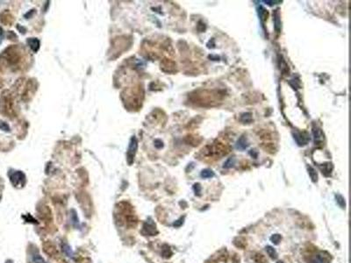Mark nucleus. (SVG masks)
I'll return each mask as SVG.
<instances>
[{
    "label": "nucleus",
    "mask_w": 351,
    "mask_h": 263,
    "mask_svg": "<svg viewBox=\"0 0 351 263\" xmlns=\"http://www.w3.org/2000/svg\"><path fill=\"white\" fill-rule=\"evenodd\" d=\"M33 261H34V262L35 263H46L45 262V261H44L40 255H35L33 256Z\"/></svg>",
    "instance_id": "nucleus-21"
},
{
    "label": "nucleus",
    "mask_w": 351,
    "mask_h": 263,
    "mask_svg": "<svg viewBox=\"0 0 351 263\" xmlns=\"http://www.w3.org/2000/svg\"><path fill=\"white\" fill-rule=\"evenodd\" d=\"M281 240H282V237H281V235H279V234H274V235H272L271 237H270V240L275 244V245H277V244H279V242L281 241Z\"/></svg>",
    "instance_id": "nucleus-16"
},
{
    "label": "nucleus",
    "mask_w": 351,
    "mask_h": 263,
    "mask_svg": "<svg viewBox=\"0 0 351 263\" xmlns=\"http://www.w3.org/2000/svg\"><path fill=\"white\" fill-rule=\"evenodd\" d=\"M241 121L242 122V123H244V124H249L250 122H252V114L251 113H249V112H247V113H243V114H241Z\"/></svg>",
    "instance_id": "nucleus-8"
},
{
    "label": "nucleus",
    "mask_w": 351,
    "mask_h": 263,
    "mask_svg": "<svg viewBox=\"0 0 351 263\" xmlns=\"http://www.w3.org/2000/svg\"><path fill=\"white\" fill-rule=\"evenodd\" d=\"M193 190H194V192H195V194H196V195H197V196H200V193H201V186H200L198 183H196V184H194V186H193Z\"/></svg>",
    "instance_id": "nucleus-18"
},
{
    "label": "nucleus",
    "mask_w": 351,
    "mask_h": 263,
    "mask_svg": "<svg viewBox=\"0 0 351 263\" xmlns=\"http://www.w3.org/2000/svg\"><path fill=\"white\" fill-rule=\"evenodd\" d=\"M6 263H12V262H11V261H7Z\"/></svg>",
    "instance_id": "nucleus-26"
},
{
    "label": "nucleus",
    "mask_w": 351,
    "mask_h": 263,
    "mask_svg": "<svg viewBox=\"0 0 351 263\" xmlns=\"http://www.w3.org/2000/svg\"><path fill=\"white\" fill-rule=\"evenodd\" d=\"M3 35V29H2V27H0V37Z\"/></svg>",
    "instance_id": "nucleus-25"
},
{
    "label": "nucleus",
    "mask_w": 351,
    "mask_h": 263,
    "mask_svg": "<svg viewBox=\"0 0 351 263\" xmlns=\"http://www.w3.org/2000/svg\"><path fill=\"white\" fill-rule=\"evenodd\" d=\"M234 164V157H231V158H229V159L226 161V163L224 164V168L229 169V168L233 167Z\"/></svg>",
    "instance_id": "nucleus-17"
},
{
    "label": "nucleus",
    "mask_w": 351,
    "mask_h": 263,
    "mask_svg": "<svg viewBox=\"0 0 351 263\" xmlns=\"http://www.w3.org/2000/svg\"><path fill=\"white\" fill-rule=\"evenodd\" d=\"M307 169H308V173H309V176H310L312 181H313V182H317L318 176H317V173H316V171L314 170V169L312 168L311 166H308Z\"/></svg>",
    "instance_id": "nucleus-10"
},
{
    "label": "nucleus",
    "mask_w": 351,
    "mask_h": 263,
    "mask_svg": "<svg viewBox=\"0 0 351 263\" xmlns=\"http://www.w3.org/2000/svg\"><path fill=\"white\" fill-rule=\"evenodd\" d=\"M0 43H1V39H0Z\"/></svg>",
    "instance_id": "nucleus-28"
},
{
    "label": "nucleus",
    "mask_w": 351,
    "mask_h": 263,
    "mask_svg": "<svg viewBox=\"0 0 351 263\" xmlns=\"http://www.w3.org/2000/svg\"><path fill=\"white\" fill-rule=\"evenodd\" d=\"M313 133L314 136V142L316 144H321L324 141V134L319 127H313Z\"/></svg>",
    "instance_id": "nucleus-5"
},
{
    "label": "nucleus",
    "mask_w": 351,
    "mask_h": 263,
    "mask_svg": "<svg viewBox=\"0 0 351 263\" xmlns=\"http://www.w3.org/2000/svg\"><path fill=\"white\" fill-rule=\"evenodd\" d=\"M260 17H261V18H263V19H265L266 18H267V16H268V12L266 11V10L265 9H263V7H260Z\"/></svg>",
    "instance_id": "nucleus-20"
},
{
    "label": "nucleus",
    "mask_w": 351,
    "mask_h": 263,
    "mask_svg": "<svg viewBox=\"0 0 351 263\" xmlns=\"http://www.w3.org/2000/svg\"><path fill=\"white\" fill-rule=\"evenodd\" d=\"M137 147H138V142H137L136 138L134 136V137H132V139L130 140L128 152H127V161H128L129 165H131L134 162V158L135 156V154H136V151H137Z\"/></svg>",
    "instance_id": "nucleus-2"
},
{
    "label": "nucleus",
    "mask_w": 351,
    "mask_h": 263,
    "mask_svg": "<svg viewBox=\"0 0 351 263\" xmlns=\"http://www.w3.org/2000/svg\"><path fill=\"white\" fill-rule=\"evenodd\" d=\"M294 139L299 146H304L308 142V136L303 133H294Z\"/></svg>",
    "instance_id": "nucleus-4"
},
{
    "label": "nucleus",
    "mask_w": 351,
    "mask_h": 263,
    "mask_svg": "<svg viewBox=\"0 0 351 263\" xmlns=\"http://www.w3.org/2000/svg\"><path fill=\"white\" fill-rule=\"evenodd\" d=\"M335 199H336V202H337V204L340 205V207L341 208H345V206H346V203H345V199H344V197H343V196H341V195H335Z\"/></svg>",
    "instance_id": "nucleus-12"
},
{
    "label": "nucleus",
    "mask_w": 351,
    "mask_h": 263,
    "mask_svg": "<svg viewBox=\"0 0 351 263\" xmlns=\"http://www.w3.org/2000/svg\"><path fill=\"white\" fill-rule=\"evenodd\" d=\"M266 252L269 255V256H270L271 259H277V254L276 250L272 247H270V246L266 247Z\"/></svg>",
    "instance_id": "nucleus-9"
},
{
    "label": "nucleus",
    "mask_w": 351,
    "mask_h": 263,
    "mask_svg": "<svg viewBox=\"0 0 351 263\" xmlns=\"http://www.w3.org/2000/svg\"><path fill=\"white\" fill-rule=\"evenodd\" d=\"M277 263H284V262H278Z\"/></svg>",
    "instance_id": "nucleus-27"
},
{
    "label": "nucleus",
    "mask_w": 351,
    "mask_h": 263,
    "mask_svg": "<svg viewBox=\"0 0 351 263\" xmlns=\"http://www.w3.org/2000/svg\"><path fill=\"white\" fill-rule=\"evenodd\" d=\"M10 180L15 187H23L25 183V176L21 171H14L10 174Z\"/></svg>",
    "instance_id": "nucleus-1"
},
{
    "label": "nucleus",
    "mask_w": 351,
    "mask_h": 263,
    "mask_svg": "<svg viewBox=\"0 0 351 263\" xmlns=\"http://www.w3.org/2000/svg\"><path fill=\"white\" fill-rule=\"evenodd\" d=\"M171 255H172V252H171L170 247L167 245H164L163 247V256L164 258H169L171 256Z\"/></svg>",
    "instance_id": "nucleus-13"
},
{
    "label": "nucleus",
    "mask_w": 351,
    "mask_h": 263,
    "mask_svg": "<svg viewBox=\"0 0 351 263\" xmlns=\"http://www.w3.org/2000/svg\"><path fill=\"white\" fill-rule=\"evenodd\" d=\"M248 141H247V139H246L245 136H241V137L238 140L237 144H236V147H237L238 149H241V150L246 149V148L248 147Z\"/></svg>",
    "instance_id": "nucleus-7"
},
{
    "label": "nucleus",
    "mask_w": 351,
    "mask_h": 263,
    "mask_svg": "<svg viewBox=\"0 0 351 263\" xmlns=\"http://www.w3.org/2000/svg\"><path fill=\"white\" fill-rule=\"evenodd\" d=\"M264 3H266V4H277V3H280V1H263Z\"/></svg>",
    "instance_id": "nucleus-24"
},
{
    "label": "nucleus",
    "mask_w": 351,
    "mask_h": 263,
    "mask_svg": "<svg viewBox=\"0 0 351 263\" xmlns=\"http://www.w3.org/2000/svg\"><path fill=\"white\" fill-rule=\"evenodd\" d=\"M63 251L65 252V254H66V255H71V250L69 249V247L68 246H66V245H64V246H63Z\"/></svg>",
    "instance_id": "nucleus-22"
},
{
    "label": "nucleus",
    "mask_w": 351,
    "mask_h": 263,
    "mask_svg": "<svg viewBox=\"0 0 351 263\" xmlns=\"http://www.w3.org/2000/svg\"><path fill=\"white\" fill-rule=\"evenodd\" d=\"M0 129L3 130V131H5V132H9L10 131L9 126L5 122H3V121H0Z\"/></svg>",
    "instance_id": "nucleus-19"
},
{
    "label": "nucleus",
    "mask_w": 351,
    "mask_h": 263,
    "mask_svg": "<svg viewBox=\"0 0 351 263\" xmlns=\"http://www.w3.org/2000/svg\"><path fill=\"white\" fill-rule=\"evenodd\" d=\"M308 263H324V260L321 255H316L309 260Z\"/></svg>",
    "instance_id": "nucleus-15"
},
{
    "label": "nucleus",
    "mask_w": 351,
    "mask_h": 263,
    "mask_svg": "<svg viewBox=\"0 0 351 263\" xmlns=\"http://www.w3.org/2000/svg\"><path fill=\"white\" fill-rule=\"evenodd\" d=\"M27 43H28V45L30 46V47H31L34 52H37V51H38V49H39V47H40V41H39L38 39H36V38H29V39H27Z\"/></svg>",
    "instance_id": "nucleus-6"
},
{
    "label": "nucleus",
    "mask_w": 351,
    "mask_h": 263,
    "mask_svg": "<svg viewBox=\"0 0 351 263\" xmlns=\"http://www.w3.org/2000/svg\"><path fill=\"white\" fill-rule=\"evenodd\" d=\"M214 176V173L211 169H204L201 172V177L203 178H211Z\"/></svg>",
    "instance_id": "nucleus-11"
},
{
    "label": "nucleus",
    "mask_w": 351,
    "mask_h": 263,
    "mask_svg": "<svg viewBox=\"0 0 351 263\" xmlns=\"http://www.w3.org/2000/svg\"><path fill=\"white\" fill-rule=\"evenodd\" d=\"M143 231L144 233L149 235V236H154L156 234H157V230L156 227V225L154 224L153 220H149L147 221L144 226H143Z\"/></svg>",
    "instance_id": "nucleus-3"
},
{
    "label": "nucleus",
    "mask_w": 351,
    "mask_h": 263,
    "mask_svg": "<svg viewBox=\"0 0 351 263\" xmlns=\"http://www.w3.org/2000/svg\"><path fill=\"white\" fill-rule=\"evenodd\" d=\"M277 11L276 12L275 18H274V19H275V27H276V30H277V31H279L281 23H280V19H279V12H278V10H277Z\"/></svg>",
    "instance_id": "nucleus-14"
},
{
    "label": "nucleus",
    "mask_w": 351,
    "mask_h": 263,
    "mask_svg": "<svg viewBox=\"0 0 351 263\" xmlns=\"http://www.w3.org/2000/svg\"><path fill=\"white\" fill-rule=\"evenodd\" d=\"M183 218H181L179 220H177V222H176V223H174V226H176V227H178V226H180L182 224H183Z\"/></svg>",
    "instance_id": "nucleus-23"
}]
</instances>
